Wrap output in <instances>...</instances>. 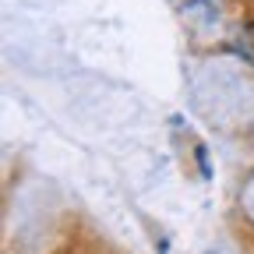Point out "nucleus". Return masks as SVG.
<instances>
[]
</instances>
